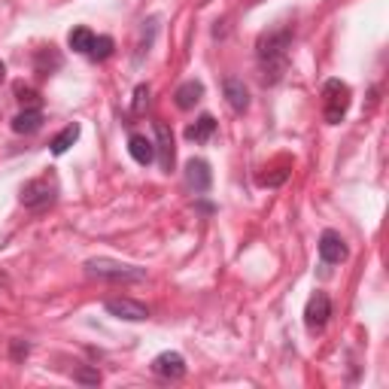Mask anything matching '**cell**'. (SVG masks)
<instances>
[{
    "label": "cell",
    "mask_w": 389,
    "mask_h": 389,
    "mask_svg": "<svg viewBox=\"0 0 389 389\" xmlns=\"http://www.w3.org/2000/svg\"><path fill=\"white\" fill-rule=\"evenodd\" d=\"M67 43H70V49H74V52L88 55V52H91V43H95V34H91L88 28H74V30L67 34Z\"/></svg>",
    "instance_id": "2e32d148"
},
{
    "label": "cell",
    "mask_w": 389,
    "mask_h": 389,
    "mask_svg": "<svg viewBox=\"0 0 389 389\" xmlns=\"http://www.w3.org/2000/svg\"><path fill=\"white\" fill-rule=\"evenodd\" d=\"M329 316H332V298L325 292H313L304 307V325L310 332H320L323 325L329 323Z\"/></svg>",
    "instance_id": "5b68a950"
},
{
    "label": "cell",
    "mask_w": 389,
    "mask_h": 389,
    "mask_svg": "<svg viewBox=\"0 0 389 389\" xmlns=\"http://www.w3.org/2000/svg\"><path fill=\"white\" fill-rule=\"evenodd\" d=\"M350 86L341 83V79H329L323 88V116L329 125H337V122H344L347 110H350Z\"/></svg>",
    "instance_id": "3957f363"
},
{
    "label": "cell",
    "mask_w": 389,
    "mask_h": 389,
    "mask_svg": "<svg viewBox=\"0 0 389 389\" xmlns=\"http://www.w3.org/2000/svg\"><path fill=\"white\" fill-rule=\"evenodd\" d=\"M107 313L116 316V320H125V323H143L149 320V307L140 304L134 298H107Z\"/></svg>",
    "instance_id": "8992f818"
},
{
    "label": "cell",
    "mask_w": 389,
    "mask_h": 389,
    "mask_svg": "<svg viewBox=\"0 0 389 389\" xmlns=\"http://www.w3.org/2000/svg\"><path fill=\"white\" fill-rule=\"evenodd\" d=\"M213 131H216V119H213V116H201L194 125L186 128V137L194 140V143H207L213 137Z\"/></svg>",
    "instance_id": "9a60e30c"
},
{
    "label": "cell",
    "mask_w": 389,
    "mask_h": 389,
    "mask_svg": "<svg viewBox=\"0 0 389 389\" xmlns=\"http://www.w3.org/2000/svg\"><path fill=\"white\" fill-rule=\"evenodd\" d=\"M43 128V112L40 110H22L13 119V131L16 134H34V131Z\"/></svg>",
    "instance_id": "5bb4252c"
},
{
    "label": "cell",
    "mask_w": 389,
    "mask_h": 389,
    "mask_svg": "<svg viewBox=\"0 0 389 389\" xmlns=\"http://www.w3.org/2000/svg\"><path fill=\"white\" fill-rule=\"evenodd\" d=\"M128 152H131V158H134L137 165H143V168L156 161V143H152L149 137H143V134H131Z\"/></svg>",
    "instance_id": "7c38bea8"
},
{
    "label": "cell",
    "mask_w": 389,
    "mask_h": 389,
    "mask_svg": "<svg viewBox=\"0 0 389 389\" xmlns=\"http://www.w3.org/2000/svg\"><path fill=\"white\" fill-rule=\"evenodd\" d=\"M58 198V180L55 177H37L22 186L18 192V201L25 204L28 210H43V207H52Z\"/></svg>",
    "instance_id": "277c9868"
},
{
    "label": "cell",
    "mask_w": 389,
    "mask_h": 389,
    "mask_svg": "<svg viewBox=\"0 0 389 389\" xmlns=\"http://www.w3.org/2000/svg\"><path fill=\"white\" fill-rule=\"evenodd\" d=\"M76 140H79V125L74 122V125H67V128L61 131V134L52 140V146H49V149H52V156H64V152H67L70 146H74Z\"/></svg>",
    "instance_id": "e0dca14e"
},
{
    "label": "cell",
    "mask_w": 389,
    "mask_h": 389,
    "mask_svg": "<svg viewBox=\"0 0 389 389\" xmlns=\"http://www.w3.org/2000/svg\"><path fill=\"white\" fill-rule=\"evenodd\" d=\"M286 177H289V170H277V173H262L259 177V182L262 186H280V182H286Z\"/></svg>",
    "instance_id": "ffe728a7"
},
{
    "label": "cell",
    "mask_w": 389,
    "mask_h": 389,
    "mask_svg": "<svg viewBox=\"0 0 389 389\" xmlns=\"http://www.w3.org/2000/svg\"><path fill=\"white\" fill-rule=\"evenodd\" d=\"M30 353V347L25 344V341H13V359L18 362V359H25V356Z\"/></svg>",
    "instance_id": "603a6c76"
},
{
    "label": "cell",
    "mask_w": 389,
    "mask_h": 389,
    "mask_svg": "<svg viewBox=\"0 0 389 389\" xmlns=\"http://www.w3.org/2000/svg\"><path fill=\"white\" fill-rule=\"evenodd\" d=\"M146 104H149V88L146 86H137V91H134V112H143V110H146Z\"/></svg>",
    "instance_id": "44dd1931"
},
{
    "label": "cell",
    "mask_w": 389,
    "mask_h": 389,
    "mask_svg": "<svg viewBox=\"0 0 389 389\" xmlns=\"http://www.w3.org/2000/svg\"><path fill=\"white\" fill-rule=\"evenodd\" d=\"M347 255H350V250H347V240L341 238L337 231H323V238H320V259L325 265H341Z\"/></svg>",
    "instance_id": "ba28073f"
},
{
    "label": "cell",
    "mask_w": 389,
    "mask_h": 389,
    "mask_svg": "<svg viewBox=\"0 0 389 389\" xmlns=\"http://www.w3.org/2000/svg\"><path fill=\"white\" fill-rule=\"evenodd\" d=\"M112 49H116V43H112V37H95V43H91V58L95 61H107L112 55Z\"/></svg>",
    "instance_id": "ac0fdd59"
},
{
    "label": "cell",
    "mask_w": 389,
    "mask_h": 389,
    "mask_svg": "<svg viewBox=\"0 0 389 389\" xmlns=\"http://www.w3.org/2000/svg\"><path fill=\"white\" fill-rule=\"evenodd\" d=\"M222 91H225V100H228V107L234 112H247L250 110V91H247V86H243L240 79L228 76L222 83Z\"/></svg>",
    "instance_id": "8fae6325"
},
{
    "label": "cell",
    "mask_w": 389,
    "mask_h": 389,
    "mask_svg": "<svg viewBox=\"0 0 389 389\" xmlns=\"http://www.w3.org/2000/svg\"><path fill=\"white\" fill-rule=\"evenodd\" d=\"M204 98V86L198 79H189V83H182L177 91H173V100H177L180 110H194V104Z\"/></svg>",
    "instance_id": "4fadbf2b"
},
{
    "label": "cell",
    "mask_w": 389,
    "mask_h": 389,
    "mask_svg": "<svg viewBox=\"0 0 389 389\" xmlns=\"http://www.w3.org/2000/svg\"><path fill=\"white\" fill-rule=\"evenodd\" d=\"M74 377H76L79 383H88V386H98L100 383V371H95V368H79Z\"/></svg>",
    "instance_id": "d6986e66"
},
{
    "label": "cell",
    "mask_w": 389,
    "mask_h": 389,
    "mask_svg": "<svg viewBox=\"0 0 389 389\" xmlns=\"http://www.w3.org/2000/svg\"><path fill=\"white\" fill-rule=\"evenodd\" d=\"M18 100H22V107H25V110H40V98L34 95V91L18 88Z\"/></svg>",
    "instance_id": "7402d4cb"
},
{
    "label": "cell",
    "mask_w": 389,
    "mask_h": 389,
    "mask_svg": "<svg viewBox=\"0 0 389 389\" xmlns=\"http://www.w3.org/2000/svg\"><path fill=\"white\" fill-rule=\"evenodd\" d=\"M156 158H158V165L161 170H173V161H177V149H173V134H170V128L165 125V122H156Z\"/></svg>",
    "instance_id": "52a82bcc"
},
{
    "label": "cell",
    "mask_w": 389,
    "mask_h": 389,
    "mask_svg": "<svg viewBox=\"0 0 389 389\" xmlns=\"http://www.w3.org/2000/svg\"><path fill=\"white\" fill-rule=\"evenodd\" d=\"M289 46H292V30L289 28H274V30H265L259 37V67H262V83H280V76L286 74V55H289Z\"/></svg>",
    "instance_id": "6da1fadb"
},
{
    "label": "cell",
    "mask_w": 389,
    "mask_h": 389,
    "mask_svg": "<svg viewBox=\"0 0 389 389\" xmlns=\"http://www.w3.org/2000/svg\"><path fill=\"white\" fill-rule=\"evenodd\" d=\"M152 371H156L158 377H165V381H180L182 374H186V359H182L180 353H158L156 359H152Z\"/></svg>",
    "instance_id": "9c48e42d"
},
{
    "label": "cell",
    "mask_w": 389,
    "mask_h": 389,
    "mask_svg": "<svg viewBox=\"0 0 389 389\" xmlns=\"http://www.w3.org/2000/svg\"><path fill=\"white\" fill-rule=\"evenodd\" d=\"M4 79H6V64L0 61V83H4Z\"/></svg>",
    "instance_id": "cb8c5ba5"
},
{
    "label": "cell",
    "mask_w": 389,
    "mask_h": 389,
    "mask_svg": "<svg viewBox=\"0 0 389 389\" xmlns=\"http://www.w3.org/2000/svg\"><path fill=\"white\" fill-rule=\"evenodd\" d=\"M86 274L88 277H98V280H112V283H140V280H146V268L125 265V262H116V259H88Z\"/></svg>",
    "instance_id": "7a4b0ae2"
},
{
    "label": "cell",
    "mask_w": 389,
    "mask_h": 389,
    "mask_svg": "<svg viewBox=\"0 0 389 389\" xmlns=\"http://www.w3.org/2000/svg\"><path fill=\"white\" fill-rule=\"evenodd\" d=\"M213 182V173H210V165L204 158H192L186 165V186L194 192V194H204L210 189Z\"/></svg>",
    "instance_id": "30bf717a"
}]
</instances>
